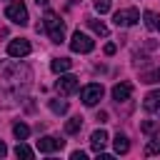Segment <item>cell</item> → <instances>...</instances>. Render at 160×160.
<instances>
[{
    "instance_id": "obj_2",
    "label": "cell",
    "mask_w": 160,
    "mask_h": 160,
    "mask_svg": "<svg viewBox=\"0 0 160 160\" xmlns=\"http://www.w3.org/2000/svg\"><path fill=\"white\" fill-rule=\"evenodd\" d=\"M5 18L10 20V22H15V25H28V8H25V2L22 0H12L8 8H5Z\"/></svg>"
},
{
    "instance_id": "obj_13",
    "label": "cell",
    "mask_w": 160,
    "mask_h": 160,
    "mask_svg": "<svg viewBox=\"0 0 160 160\" xmlns=\"http://www.w3.org/2000/svg\"><path fill=\"white\" fill-rule=\"evenodd\" d=\"M70 65H72V60H68V58H55L50 62L52 72H65V70H70Z\"/></svg>"
},
{
    "instance_id": "obj_17",
    "label": "cell",
    "mask_w": 160,
    "mask_h": 160,
    "mask_svg": "<svg viewBox=\"0 0 160 160\" xmlns=\"http://www.w3.org/2000/svg\"><path fill=\"white\" fill-rule=\"evenodd\" d=\"M50 110L55 115H62V112H68V102L65 100H50Z\"/></svg>"
},
{
    "instance_id": "obj_1",
    "label": "cell",
    "mask_w": 160,
    "mask_h": 160,
    "mask_svg": "<svg viewBox=\"0 0 160 160\" xmlns=\"http://www.w3.org/2000/svg\"><path fill=\"white\" fill-rule=\"evenodd\" d=\"M42 28L48 30V35H50L52 42H62V40H65V22H62L52 10L45 12V18H42Z\"/></svg>"
},
{
    "instance_id": "obj_26",
    "label": "cell",
    "mask_w": 160,
    "mask_h": 160,
    "mask_svg": "<svg viewBox=\"0 0 160 160\" xmlns=\"http://www.w3.org/2000/svg\"><path fill=\"white\" fill-rule=\"evenodd\" d=\"M35 2H38V5H48L50 0H35Z\"/></svg>"
},
{
    "instance_id": "obj_19",
    "label": "cell",
    "mask_w": 160,
    "mask_h": 160,
    "mask_svg": "<svg viewBox=\"0 0 160 160\" xmlns=\"http://www.w3.org/2000/svg\"><path fill=\"white\" fill-rule=\"evenodd\" d=\"M15 155H18V158H32L35 152H32V150H30V148L20 140V142H18V148H15Z\"/></svg>"
},
{
    "instance_id": "obj_24",
    "label": "cell",
    "mask_w": 160,
    "mask_h": 160,
    "mask_svg": "<svg viewBox=\"0 0 160 160\" xmlns=\"http://www.w3.org/2000/svg\"><path fill=\"white\" fill-rule=\"evenodd\" d=\"M112 52H115V45L108 42V45H105V55H112Z\"/></svg>"
},
{
    "instance_id": "obj_20",
    "label": "cell",
    "mask_w": 160,
    "mask_h": 160,
    "mask_svg": "<svg viewBox=\"0 0 160 160\" xmlns=\"http://www.w3.org/2000/svg\"><path fill=\"white\" fill-rule=\"evenodd\" d=\"M142 18H145V25H148L150 30H155V28H158V18H155V12H152V10H145V15H142Z\"/></svg>"
},
{
    "instance_id": "obj_3",
    "label": "cell",
    "mask_w": 160,
    "mask_h": 160,
    "mask_svg": "<svg viewBox=\"0 0 160 160\" xmlns=\"http://www.w3.org/2000/svg\"><path fill=\"white\" fill-rule=\"evenodd\" d=\"M92 48H95V40H92L90 35H85V32H80V30L72 32V38H70V50H72V52H90Z\"/></svg>"
},
{
    "instance_id": "obj_23",
    "label": "cell",
    "mask_w": 160,
    "mask_h": 160,
    "mask_svg": "<svg viewBox=\"0 0 160 160\" xmlns=\"http://www.w3.org/2000/svg\"><path fill=\"white\" fill-rule=\"evenodd\" d=\"M70 158H72V160H85V152H82V150H75Z\"/></svg>"
},
{
    "instance_id": "obj_22",
    "label": "cell",
    "mask_w": 160,
    "mask_h": 160,
    "mask_svg": "<svg viewBox=\"0 0 160 160\" xmlns=\"http://www.w3.org/2000/svg\"><path fill=\"white\" fill-rule=\"evenodd\" d=\"M95 10L102 15V12H108L110 10V0H95Z\"/></svg>"
},
{
    "instance_id": "obj_10",
    "label": "cell",
    "mask_w": 160,
    "mask_h": 160,
    "mask_svg": "<svg viewBox=\"0 0 160 160\" xmlns=\"http://www.w3.org/2000/svg\"><path fill=\"white\" fill-rule=\"evenodd\" d=\"M105 145H108V132L100 128V130H95V132L90 135V148H92L95 152H102Z\"/></svg>"
},
{
    "instance_id": "obj_16",
    "label": "cell",
    "mask_w": 160,
    "mask_h": 160,
    "mask_svg": "<svg viewBox=\"0 0 160 160\" xmlns=\"http://www.w3.org/2000/svg\"><path fill=\"white\" fill-rule=\"evenodd\" d=\"M12 132H15V138H18V140H28L30 128H28L25 122H15V125H12Z\"/></svg>"
},
{
    "instance_id": "obj_4",
    "label": "cell",
    "mask_w": 160,
    "mask_h": 160,
    "mask_svg": "<svg viewBox=\"0 0 160 160\" xmlns=\"http://www.w3.org/2000/svg\"><path fill=\"white\" fill-rule=\"evenodd\" d=\"M115 25L118 28H130V25H135L138 20H140V12L135 10V8H122V10H118L115 12Z\"/></svg>"
},
{
    "instance_id": "obj_21",
    "label": "cell",
    "mask_w": 160,
    "mask_h": 160,
    "mask_svg": "<svg viewBox=\"0 0 160 160\" xmlns=\"http://www.w3.org/2000/svg\"><path fill=\"white\" fill-rule=\"evenodd\" d=\"M160 152V140H152V142H148V148H145V155L150 158V155H158Z\"/></svg>"
},
{
    "instance_id": "obj_11",
    "label": "cell",
    "mask_w": 160,
    "mask_h": 160,
    "mask_svg": "<svg viewBox=\"0 0 160 160\" xmlns=\"http://www.w3.org/2000/svg\"><path fill=\"white\" fill-rule=\"evenodd\" d=\"M130 95H132V85H130V82H118V85L112 88V100H118V102L128 100Z\"/></svg>"
},
{
    "instance_id": "obj_27",
    "label": "cell",
    "mask_w": 160,
    "mask_h": 160,
    "mask_svg": "<svg viewBox=\"0 0 160 160\" xmlns=\"http://www.w3.org/2000/svg\"><path fill=\"white\" fill-rule=\"evenodd\" d=\"M155 78H158V80H160V70H158V72H155Z\"/></svg>"
},
{
    "instance_id": "obj_7",
    "label": "cell",
    "mask_w": 160,
    "mask_h": 160,
    "mask_svg": "<svg viewBox=\"0 0 160 160\" xmlns=\"http://www.w3.org/2000/svg\"><path fill=\"white\" fill-rule=\"evenodd\" d=\"M78 78L75 75H60V80L55 82V90L60 92V95H70V92H75L78 90Z\"/></svg>"
},
{
    "instance_id": "obj_12",
    "label": "cell",
    "mask_w": 160,
    "mask_h": 160,
    "mask_svg": "<svg viewBox=\"0 0 160 160\" xmlns=\"http://www.w3.org/2000/svg\"><path fill=\"white\" fill-rule=\"evenodd\" d=\"M112 145H115V152H118V155H125V152L130 150V140H128L125 135H120V132L115 135V140H112Z\"/></svg>"
},
{
    "instance_id": "obj_6",
    "label": "cell",
    "mask_w": 160,
    "mask_h": 160,
    "mask_svg": "<svg viewBox=\"0 0 160 160\" xmlns=\"http://www.w3.org/2000/svg\"><path fill=\"white\" fill-rule=\"evenodd\" d=\"M30 50H32L30 48V40H25V38H18V40H10L8 42V55L10 58H25Z\"/></svg>"
},
{
    "instance_id": "obj_8",
    "label": "cell",
    "mask_w": 160,
    "mask_h": 160,
    "mask_svg": "<svg viewBox=\"0 0 160 160\" xmlns=\"http://www.w3.org/2000/svg\"><path fill=\"white\" fill-rule=\"evenodd\" d=\"M62 145H65V140L52 138V135H45V138L38 140V150H40V152H55V150H60Z\"/></svg>"
},
{
    "instance_id": "obj_18",
    "label": "cell",
    "mask_w": 160,
    "mask_h": 160,
    "mask_svg": "<svg viewBox=\"0 0 160 160\" xmlns=\"http://www.w3.org/2000/svg\"><path fill=\"white\" fill-rule=\"evenodd\" d=\"M140 128H142V132H145V135H152V132H158V130H160V122H158V120H145Z\"/></svg>"
},
{
    "instance_id": "obj_9",
    "label": "cell",
    "mask_w": 160,
    "mask_h": 160,
    "mask_svg": "<svg viewBox=\"0 0 160 160\" xmlns=\"http://www.w3.org/2000/svg\"><path fill=\"white\" fill-rule=\"evenodd\" d=\"M142 108H145L148 112H152V115H160V90L148 92L145 100H142Z\"/></svg>"
},
{
    "instance_id": "obj_5",
    "label": "cell",
    "mask_w": 160,
    "mask_h": 160,
    "mask_svg": "<svg viewBox=\"0 0 160 160\" xmlns=\"http://www.w3.org/2000/svg\"><path fill=\"white\" fill-rule=\"evenodd\" d=\"M100 98H102V85H98V82H90V85H85L80 90V100L88 108H92L95 102H100Z\"/></svg>"
},
{
    "instance_id": "obj_14",
    "label": "cell",
    "mask_w": 160,
    "mask_h": 160,
    "mask_svg": "<svg viewBox=\"0 0 160 160\" xmlns=\"http://www.w3.org/2000/svg\"><path fill=\"white\" fill-rule=\"evenodd\" d=\"M80 128H82V118H80V115H75V118H70V120L65 122V132H68V135L80 132Z\"/></svg>"
},
{
    "instance_id": "obj_15",
    "label": "cell",
    "mask_w": 160,
    "mask_h": 160,
    "mask_svg": "<svg viewBox=\"0 0 160 160\" xmlns=\"http://www.w3.org/2000/svg\"><path fill=\"white\" fill-rule=\"evenodd\" d=\"M88 25H90V30H92V32H98V35H102V38L110 32V30H108V25H105V22H100V20H95V18H88Z\"/></svg>"
},
{
    "instance_id": "obj_25",
    "label": "cell",
    "mask_w": 160,
    "mask_h": 160,
    "mask_svg": "<svg viewBox=\"0 0 160 160\" xmlns=\"http://www.w3.org/2000/svg\"><path fill=\"white\" fill-rule=\"evenodd\" d=\"M5 152H8V148H5V142H0V158H5Z\"/></svg>"
}]
</instances>
